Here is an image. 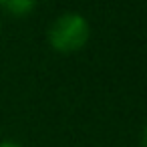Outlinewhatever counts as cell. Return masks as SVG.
<instances>
[{
	"instance_id": "277c9868",
	"label": "cell",
	"mask_w": 147,
	"mask_h": 147,
	"mask_svg": "<svg viewBox=\"0 0 147 147\" xmlns=\"http://www.w3.org/2000/svg\"><path fill=\"white\" fill-rule=\"evenodd\" d=\"M0 147H22V145L16 141H0Z\"/></svg>"
},
{
	"instance_id": "5b68a950",
	"label": "cell",
	"mask_w": 147,
	"mask_h": 147,
	"mask_svg": "<svg viewBox=\"0 0 147 147\" xmlns=\"http://www.w3.org/2000/svg\"><path fill=\"white\" fill-rule=\"evenodd\" d=\"M0 28H2V18H0Z\"/></svg>"
},
{
	"instance_id": "6da1fadb",
	"label": "cell",
	"mask_w": 147,
	"mask_h": 147,
	"mask_svg": "<svg viewBox=\"0 0 147 147\" xmlns=\"http://www.w3.org/2000/svg\"><path fill=\"white\" fill-rule=\"evenodd\" d=\"M89 20L75 10L59 14L47 30V40L57 53H77L89 42Z\"/></svg>"
},
{
	"instance_id": "7a4b0ae2",
	"label": "cell",
	"mask_w": 147,
	"mask_h": 147,
	"mask_svg": "<svg viewBox=\"0 0 147 147\" xmlns=\"http://www.w3.org/2000/svg\"><path fill=\"white\" fill-rule=\"evenodd\" d=\"M36 4V0H0V8L12 16H26Z\"/></svg>"
},
{
	"instance_id": "3957f363",
	"label": "cell",
	"mask_w": 147,
	"mask_h": 147,
	"mask_svg": "<svg viewBox=\"0 0 147 147\" xmlns=\"http://www.w3.org/2000/svg\"><path fill=\"white\" fill-rule=\"evenodd\" d=\"M141 147H147V123L143 125V131H141Z\"/></svg>"
}]
</instances>
